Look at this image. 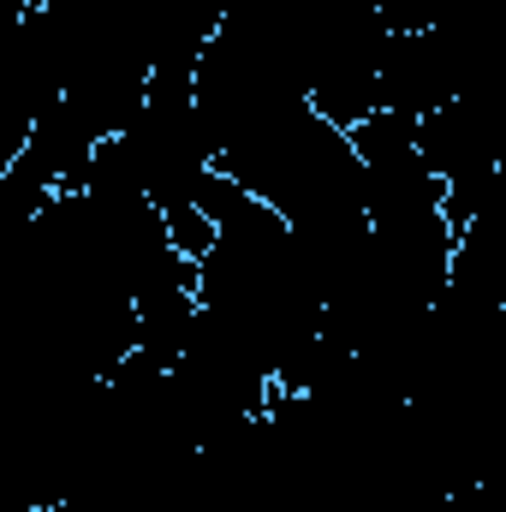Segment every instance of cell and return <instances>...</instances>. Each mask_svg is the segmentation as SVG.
<instances>
[{
  "instance_id": "1",
  "label": "cell",
  "mask_w": 506,
  "mask_h": 512,
  "mask_svg": "<svg viewBox=\"0 0 506 512\" xmlns=\"http://www.w3.org/2000/svg\"><path fill=\"white\" fill-rule=\"evenodd\" d=\"M447 298L471 304V310H506V179L495 197L459 227V251H453V280Z\"/></svg>"
}]
</instances>
